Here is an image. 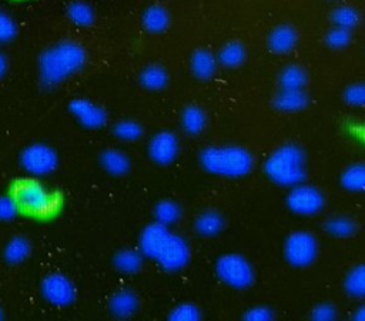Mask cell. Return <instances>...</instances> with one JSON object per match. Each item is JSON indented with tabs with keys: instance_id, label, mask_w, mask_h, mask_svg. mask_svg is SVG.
I'll return each mask as SVG.
<instances>
[{
	"instance_id": "obj_1",
	"label": "cell",
	"mask_w": 365,
	"mask_h": 321,
	"mask_svg": "<svg viewBox=\"0 0 365 321\" xmlns=\"http://www.w3.org/2000/svg\"><path fill=\"white\" fill-rule=\"evenodd\" d=\"M138 250L165 272H180L191 261L188 241L182 235L171 231V227L161 225L155 221L141 231Z\"/></svg>"
},
{
	"instance_id": "obj_2",
	"label": "cell",
	"mask_w": 365,
	"mask_h": 321,
	"mask_svg": "<svg viewBox=\"0 0 365 321\" xmlns=\"http://www.w3.org/2000/svg\"><path fill=\"white\" fill-rule=\"evenodd\" d=\"M87 64L86 49L73 40L47 47L38 57V78L44 88H56L80 73Z\"/></svg>"
},
{
	"instance_id": "obj_3",
	"label": "cell",
	"mask_w": 365,
	"mask_h": 321,
	"mask_svg": "<svg viewBox=\"0 0 365 321\" xmlns=\"http://www.w3.org/2000/svg\"><path fill=\"white\" fill-rule=\"evenodd\" d=\"M201 168L215 177L242 178L254 168V156L242 146L220 144L207 146L198 154Z\"/></svg>"
},
{
	"instance_id": "obj_4",
	"label": "cell",
	"mask_w": 365,
	"mask_h": 321,
	"mask_svg": "<svg viewBox=\"0 0 365 321\" xmlns=\"http://www.w3.org/2000/svg\"><path fill=\"white\" fill-rule=\"evenodd\" d=\"M264 173L272 184L282 188H292L305 183L308 170L304 148L295 143L281 144L267 157Z\"/></svg>"
},
{
	"instance_id": "obj_5",
	"label": "cell",
	"mask_w": 365,
	"mask_h": 321,
	"mask_svg": "<svg viewBox=\"0 0 365 321\" xmlns=\"http://www.w3.org/2000/svg\"><path fill=\"white\" fill-rule=\"evenodd\" d=\"M13 195L23 213L36 217L54 214L60 203L58 195L34 177L20 180L14 187Z\"/></svg>"
},
{
	"instance_id": "obj_6",
	"label": "cell",
	"mask_w": 365,
	"mask_h": 321,
	"mask_svg": "<svg viewBox=\"0 0 365 321\" xmlns=\"http://www.w3.org/2000/svg\"><path fill=\"white\" fill-rule=\"evenodd\" d=\"M215 275L225 287L237 291L248 290L255 282L254 265L238 253L220 255L215 261Z\"/></svg>"
},
{
	"instance_id": "obj_7",
	"label": "cell",
	"mask_w": 365,
	"mask_h": 321,
	"mask_svg": "<svg viewBox=\"0 0 365 321\" xmlns=\"http://www.w3.org/2000/svg\"><path fill=\"white\" fill-rule=\"evenodd\" d=\"M319 254L318 238L305 230L291 233L284 243V258L294 268L311 267Z\"/></svg>"
},
{
	"instance_id": "obj_8",
	"label": "cell",
	"mask_w": 365,
	"mask_h": 321,
	"mask_svg": "<svg viewBox=\"0 0 365 321\" xmlns=\"http://www.w3.org/2000/svg\"><path fill=\"white\" fill-rule=\"evenodd\" d=\"M285 203L288 210L295 215L315 217L324 211L327 200L324 193L318 187L301 183L289 188Z\"/></svg>"
},
{
	"instance_id": "obj_9",
	"label": "cell",
	"mask_w": 365,
	"mask_h": 321,
	"mask_svg": "<svg viewBox=\"0 0 365 321\" xmlns=\"http://www.w3.org/2000/svg\"><path fill=\"white\" fill-rule=\"evenodd\" d=\"M20 165L31 177H46L57 170L58 154L48 144L34 143L21 151Z\"/></svg>"
},
{
	"instance_id": "obj_10",
	"label": "cell",
	"mask_w": 365,
	"mask_h": 321,
	"mask_svg": "<svg viewBox=\"0 0 365 321\" xmlns=\"http://www.w3.org/2000/svg\"><path fill=\"white\" fill-rule=\"evenodd\" d=\"M40 291L46 302L57 308H67L73 305L77 298L73 281L61 272H51L46 275L41 281Z\"/></svg>"
},
{
	"instance_id": "obj_11",
	"label": "cell",
	"mask_w": 365,
	"mask_h": 321,
	"mask_svg": "<svg viewBox=\"0 0 365 321\" xmlns=\"http://www.w3.org/2000/svg\"><path fill=\"white\" fill-rule=\"evenodd\" d=\"M147 153L154 164L171 165L180 156V138L170 130H161L150 138Z\"/></svg>"
},
{
	"instance_id": "obj_12",
	"label": "cell",
	"mask_w": 365,
	"mask_h": 321,
	"mask_svg": "<svg viewBox=\"0 0 365 321\" xmlns=\"http://www.w3.org/2000/svg\"><path fill=\"white\" fill-rule=\"evenodd\" d=\"M68 110L77 123L87 130H100L106 127L108 114L106 108L88 98H74L68 104Z\"/></svg>"
},
{
	"instance_id": "obj_13",
	"label": "cell",
	"mask_w": 365,
	"mask_h": 321,
	"mask_svg": "<svg viewBox=\"0 0 365 321\" xmlns=\"http://www.w3.org/2000/svg\"><path fill=\"white\" fill-rule=\"evenodd\" d=\"M298 44V31L291 24H279L271 30L267 46L274 54H289Z\"/></svg>"
},
{
	"instance_id": "obj_14",
	"label": "cell",
	"mask_w": 365,
	"mask_h": 321,
	"mask_svg": "<svg viewBox=\"0 0 365 321\" xmlns=\"http://www.w3.org/2000/svg\"><path fill=\"white\" fill-rule=\"evenodd\" d=\"M108 310L117 320H130L140 310V298L133 290H120L111 295Z\"/></svg>"
},
{
	"instance_id": "obj_15",
	"label": "cell",
	"mask_w": 365,
	"mask_h": 321,
	"mask_svg": "<svg viewBox=\"0 0 365 321\" xmlns=\"http://www.w3.org/2000/svg\"><path fill=\"white\" fill-rule=\"evenodd\" d=\"M218 60L214 53L207 49H197L190 58V70L200 81H210L218 70Z\"/></svg>"
},
{
	"instance_id": "obj_16",
	"label": "cell",
	"mask_w": 365,
	"mask_h": 321,
	"mask_svg": "<svg viewBox=\"0 0 365 321\" xmlns=\"http://www.w3.org/2000/svg\"><path fill=\"white\" fill-rule=\"evenodd\" d=\"M272 104H274V108L279 113H285V114L299 113L308 107L309 97L305 90H284V88H281L275 94Z\"/></svg>"
},
{
	"instance_id": "obj_17",
	"label": "cell",
	"mask_w": 365,
	"mask_h": 321,
	"mask_svg": "<svg viewBox=\"0 0 365 321\" xmlns=\"http://www.w3.org/2000/svg\"><path fill=\"white\" fill-rule=\"evenodd\" d=\"M100 165L101 168L113 175V177H123L130 173L131 170V160L127 153L118 148H106L100 154Z\"/></svg>"
},
{
	"instance_id": "obj_18",
	"label": "cell",
	"mask_w": 365,
	"mask_h": 321,
	"mask_svg": "<svg viewBox=\"0 0 365 321\" xmlns=\"http://www.w3.org/2000/svg\"><path fill=\"white\" fill-rule=\"evenodd\" d=\"M225 228V218L217 210H205L200 213L194 221V231L204 238H214Z\"/></svg>"
},
{
	"instance_id": "obj_19",
	"label": "cell",
	"mask_w": 365,
	"mask_h": 321,
	"mask_svg": "<svg viewBox=\"0 0 365 321\" xmlns=\"http://www.w3.org/2000/svg\"><path fill=\"white\" fill-rule=\"evenodd\" d=\"M141 24L144 30L150 34H161L167 31L171 24V16L168 9L161 4L148 6L141 16Z\"/></svg>"
},
{
	"instance_id": "obj_20",
	"label": "cell",
	"mask_w": 365,
	"mask_h": 321,
	"mask_svg": "<svg viewBox=\"0 0 365 321\" xmlns=\"http://www.w3.org/2000/svg\"><path fill=\"white\" fill-rule=\"evenodd\" d=\"M144 255L140 250L134 248H123L115 253L113 258V264L115 270L124 275L138 274L144 265Z\"/></svg>"
},
{
	"instance_id": "obj_21",
	"label": "cell",
	"mask_w": 365,
	"mask_h": 321,
	"mask_svg": "<svg viewBox=\"0 0 365 321\" xmlns=\"http://www.w3.org/2000/svg\"><path fill=\"white\" fill-rule=\"evenodd\" d=\"M207 114L200 106H187L181 113V128L185 134L197 137L207 128Z\"/></svg>"
},
{
	"instance_id": "obj_22",
	"label": "cell",
	"mask_w": 365,
	"mask_h": 321,
	"mask_svg": "<svg viewBox=\"0 0 365 321\" xmlns=\"http://www.w3.org/2000/svg\"><path fill=\"white\" fill-rule=\"evenodd\" d=\"M218 64L224 68L234 70L241 67L247 60V49L241 41H228L225 43L217 54Z\"/></svg>"
},
{
	"instance_id": "obj_23",
	"label": "cell",
	"mask_w": 365,
	"mask_h": 321,
	"mask_svg": "<svg viewBox=\"0 0 365 321\" xmlns=\"http://www.w3.org/2000/svg\"><path fill=\"white\" fill-rule=\"evenodd\" d=\"M324 230L328 235L339 240L351 238L358 231L356 221L349 215H331L324 223Z\"/></svg>"
},
{
	"instance_id": "obj_24",
	"label": "cell",
	"mask_w": 365,
	"mask_h": 321,
	"mask_svg": "<svg viewBox=\"0 0 365 321\" xmlns=\"http://www.w3.org/2000/svg\"><path fill=\"white\" fill-rule=\"evenodd\" d=\"M170 83V74L160 64H148L140 73V84L148 91H161Z\"/></svg>"
},
{
	"instance_id": "obj_25",
	"label": "cell",
	"mask_w": 365,
	"mask_h": 321,
	"mask_svg": "<svg viewBox=\"0 0 365 321\" xmlns=\"http://www.w3.org/2000/svg\"><path fill=\"white\" fill-rule=\"evenodd\" d=\"M341 187L354 194L365 193V163H352L342 171L339 177Z\"/></svg>"
},
{
	"instance_id": "obj_26",
	"label": "cell",
	"mask_w": 365,
	"mask_h": 321,
	"mask_svg": "<svg viewBox=\"0 0 365 321\" xmlns=\"http://www.w3.org/2000/svg\"><path fill=\"white\" fill-rule=\"evenodd\" d=\"M31 254V244L24 235H16L10 238L3 250L4 261L10 265H19L24 263Z\"/></svg>"
},
{
	"instance_id": "obj_27",
	"label": "cell",
	"mask_w": 365,
	"mask_h": 321,
	"mask_svg": "<svg viewBox=\"0 0 365 321\" xmlns=\"http://www.w3.org/2000/svg\"><path fill=\"white\" fill-rule=\"evenodd\" d=\"M278 83L284 90H305L308 83V73L302 66L288 64L281 70Z\"/></svg>"
},
{
	"instance_id": "obj_28",
	"label": "cell",
	"mask_w": 365,
	"mask_h": 321,
	"mask_svg": "<svg viewBox=\"0 0 365 321\" xmlns=\"http://www.w3.org/2000/svg\"><path fill=\"white\" fill-rule=\"evenodd\" d=\"M154 218L161 225L173 227L182 218V208L177 201L164 198L154 205Z\"/></svg>"
},
{
	"instance_id": "obj_29",
	"label": "cell",
	"mask_w": 365,
	"mask_h": 321,
	"mask_svg": "<svg viewBox=\"0 0 365 321\" xmlns=\"http://www.w3.org/2000/svg\"><path fill=\"white\" fill-rule=\"evenodd\" d=\"M344 291L356 300H365V263L352 267L344 278Z\"/></svg>"
},
{
	"instance_id": "obj_30",
	"label": "cell",
	"mask_w": 365,
	"mask_h": 321,
	"mask_svg": "<svg viewBox=\"0 0 365 321\" xmlns=\"http://www.w3.org/2000/svg\"><path fill=\"white\" fill-rule=\"evenodd\" d=\"M67 17L77 27H90L96 20V11L90 3L74 0L67 6Z\"/></svg>"
},
{
	"instance_id": "obj_31",
	"label": "cell",
	"mask_w": 365,
	"mask_h": 321,
	"mask_svg": "<svg viewBox=\"0 0 365 321\" xmlns=\"http://www.w3.org/2000/svg\"><path fill=\"white\" fill-rule=\"evenodd\" d=\"M331 20L334 26L352 31L361 23V14L352 6H338L332 10Z\"/></svg>"
},
{
	"instance_id": "obj_32",
	"label": "cell",
	"mask_w": 365,
	"mask_h": 321,
	"mask_svg": "<svg viewBox=\"0 0 365 321\" xmlns=\"http://www.w3.org/2000/svg\"><path fill=\"white\" fill-rule=\"evenodd\" d=\"M113 133L115 138L124 143H135L143 138L144 128L143 126L135 120H121L115 123Z\"/></svg>"
},
{
	"instance_id": "obj_33",
	"label": "cell",
	"mask_w": 365,
	"mask_h": 321,
	"mask_svg": "<svg viewBox=\"0 0 365 321\" xmlns=\"http://www.w3.org/2000/svg\"><path fill=\"white\" fill-rule=\"evenodd\" d=\"M200 320H202V312L200 307L192 302L177 304L168 312V321H200Z\"/></svg>"
},
{
	"instance_id": "obj_34",
	"label": "cell",
	"mask_w": 365,
	"mask_h": 321,
	"mask_svg": "<svg viewBox=\"0 0 365 321\" xmlns=\"http://www.w3.org/2000/svg\"><path fill=\"white\" fill-rule=\"evenodd\" d=\"M352 41V31L334 26L325 34V44L332 50H344Z\"/></svg>"
},
{
	"instance_id": "obj_35",
	"label": "cell",
	"mask_w": 365,
	"mask_h": 321,
	"mask_svg": "<svg viewBox=\"0 0 365 321\" xmlns=\"http://www.w3.org/2000/svg\"><path fill=\"white\" fill-rule=\"evenodd\" d=\"M344 101L355 108H362L365 107V83L364 81H356L349 84L344 90Z\"/></svg>"
},
{
	"instance_id": "obj_36",
	"label": "cell",
	"mask_w": 365,
	"mask_h": 321,
	"mask_svg": "<svg viewBox=\"0 0 365 321\" xmlns=\"http://www.w3.org/2000/svg\"><path fill=\"white\" fill-rule=\"evenodd\" d=\"M19 33V27L16 20L6 13L4 10H0V44L11 43Z\"/></svg>"
},
{
	"instance_id": "obj_37",
	"label": "cell",
	"mask_w": 365,
	"mask_h": 321,
	"mask_svg": "<svg viewBox=\"0 0 365 321\" xmlns=\"http://www.w3.org/2000/svg\"><path fill=\"white\" fill-rule=\"evenodd\" d=\"M20 205L16 197L11 195H0V221L9 223L17 218L20 214Z\"/></svg>"
},
{
	"instance_id": "obj_38",
	"label": "cell",
	"mask_w": 365,
	"mask_h": 321,
	"mask_svg": "<svg viewBox=\"0 0 365 321\" xmlns=\"http://www.w3.org/2000/svg\"><path fill=\"white\" fill-rule=\"evenodd\" d=\"M338 318V310L331 302H321L311 311L312 321H335Z\"/></svg>"
},
{
	"instance_id": "obj_39",
	"label": "cell",
	"mask_w": 365,
	"mask_h": 321,
	"mask_svg": "<svg viewBox=\"0 0 365 321\" xmlns=\"http://www.w3.org/2000/svg\"><path fill=\"white\" fill-rule=\"evenodd\" d=\"M274 318L275 314L268 305H254L248 308L242 315V320L245 321H272Z\"/></svg>"
},
{
	"instance_id": "obj_40",
	"label": "cell",
	"mask_w": 365,
	"mask_h": 321,
	"mask_svg": "<svg viewBox=\"0 0 365 321\" xmlns=\"http://www.w3.org/2000/svg\"><path fill=\"white\" fill-rule=\"evenodd\" d=\"M9 70V60L3 51H0V80L6 76Z\"/></svg>"
},
{
	"instance_id": "obj_41",
	"label": "cell",
	"mask_w": 365,
	"mask_h": 321,
	"mask_svg": "<svg viewBox=\"0 0 365 321\" xmlns=\"http://www.w3.org/2000/svg\"><path fill=\"white\" fill-rule=\"evenodd\" d=\"M352 320L354 321H365V304L359 305L354 314H352Z\"/></svg>"
},
{
	"instance_id": "obj_42",
	"label": "cell",
	"mask_w": 365,
	"mask_h": 321,
	"mask_svg": "<svg viewBox=\"0 0 365 321\" xmlns=\"http://www.w3.org/2000/svg\"><path fill=\"white\" fill-rule=\"evenodd\" d=\"M0 320H3V310H1V307H0Z\"/></svg>"
}]
</instances>
